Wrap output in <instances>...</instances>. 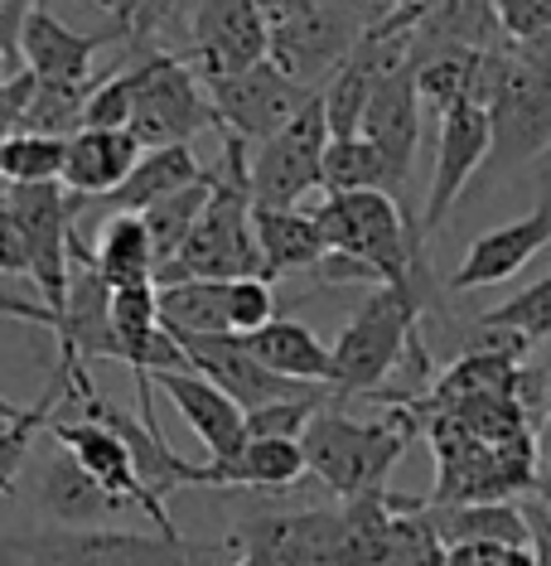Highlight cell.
Masks as SVG:
<instances>
[{
	"label": "cell",
	"instance_id": "obj_1",
	"mask_svg": "<svg viewBox=\"0 0 551 566\" xmlns=\"http://www.w3.org/2000/svg\"><path fill=\"white\" fill-rule=\"evenodd\" d=\"M435 305H441L435 272L402 281V286L396 281L373 286V295L358 305L353 319L339 329V339L329 344L335 349V402H343V397H373L402 368L406 349L421 334V319Z\"/></svg>",
	"mask_w": 551,
	"mask_h": 566
},
{
	"label": "cell",
	"instance_id": "obj_2",
	"mask_svg": "<svg viewBox=\"0 0 551 566\" xmlns=\"http://www.w3.org/2000/svg\"><path fill=\"white\" fill-rule=\"evenodd\" d=\"M315 218H319V233H325L329 252L368 266L378 286L382 281L402 286V281L431 276L421 218L406 213L392 189H343V195H325Z\"/></svg>",
	"mask_w": 551,
	"mask_h": 566
},
{
	"label": "cell",
	"instance_id": "obj_3",
	"mask_svg": "<svg viewBox=\"0 0 551 566\" xmlns=\"http://www.w3.org/2000/svg\"><path fill=\"white\" fill-rule=\"evenodd\" d=\"M416 431V411L412 407H392L382 421H353L339 407H319L305 427V465L325 489H335L339 499L353 494H373L388 484L392 465L406 455Z\"/></svg>",
	"mask_w": 551,
	"mask_h": 566
},
{
	"label": "cell",
	"instance_id": "obj_4",
	"mask_svg": "<svg viewBox=\"0 0 551 566\" xmlns=\"http://www.w3.org/2000/svg\"><path fill=\"white\" fill-rule=\"evenodd\" d=\"M15 566H199L213 543H189L170 533H126V527H44L6 537Z\"/></svg>",
	"mask_w": 551,
	"mask_h": 566
},
{
	"label": "cell",
	"instance_id": "obj_5",
	"mask_svg": "<svg viewBox=\"0 0 551 566\" xmlns=\"http://www.w3.org/2000/svg\"><path fill=\"white\" fill-rule=\"evenodd\" d=\"M131 69V132L140 146H179L218 126L203 73L170 49H136Z\"/></svg>",
	"mask_w": 551,
	"mask_h": 566
},
{
	"label": "cell",
	"instance_id": "obj_6",
	"mask_svg": "<svg viewBox=\"0 0 551 566\" xmlns=\"http://www.w3.org/2000/svg\"><path fill=\"white\" fill-rule=\"evenodd\" d=\"M378 15H382V6H373V0H315L300 15L272 24V49H266V59L280 63L290 78L325 87Z\"/></svg>",
	"mask_w": 551,
	"mask_h": 566
},
{
	"label": "cell",
	"instance_id": "obj_7",
	"mask_svg": "<svg viewBox=\"0 0 551 566\" xmlns=\"http://www.w3.org/2000/svg\"><path fill=\"white\" fill-rule=\"evenodd\" d=\"M6 203L20 218L24 238H30V281L40 291V301L49 305V319H44L49 329L54 315L63 311V301H68L73 238H78V213L87 209V199L68 195L59 179H49V185H10Z\"/></svg>",
	"mask_w": 551,
	"mask_h": 566
},
{
	"label": "cell",
	"instance_id": "obj_8",
	"mask_svg": "<svg viewBox=\"0 0 551 566\" xmlns=\"http://www.w3.org/2000/svg\"><path fill=\"white\" fill-rule=\"evenodd\" d=\"M325 146H329V117H325V97L315 93L276 136L256 140V150L247 156L252 203L296 209L305 195L325 189Z\"/></svg>",
	"mask_w": 551,
	"mask_h": 566
},
{
	"label": "cell",
	"instance_id": "obj_9",
	"mask_svg": "<svg viewBox=\"0 0 551 566\" xmlns=\"http://www.w3.org/2000/svg\"><path fill=\"white\" fill-rule=\"evenodd\" d=\"M489 126L494 146L484 165H494V170H508V165H522L551 150V73L532 69L512 44L489 97Z\"/></svg>",
	"mask_w": 551,
	"mask_h": 566
},
{
	"label": "cell",
	"instance_id": "obj_10",
	"mask_svg": "<svg viewBox=\"0 0 551 566\" xmlns=\"http://www.w3.org/2000/svg\"><path fill=\"white\" fill-rule=\"evenodd\" d=\"M203 83H209V97L218 112V132H233L247 140V146L276 136L280 126L319 93V87L290 78L272 59L252 63V69H237V73H218V78H203Z\"/></svg>",
	"mask_w": 551,
	"mask_h": 566
},
{
	"label": "cell",
	"instance_id": "obj_11",
	"mask_svg": "<svg viewBox=\"0 0 551 566\" xmlns=\"http://www.w3.org/2000/svg\"><path fill=\"white\" fill-rule=\"evenodd\" d=\"M49 441H59L87 474H97V480L107 484L131 513H146L150 527H160V533H170V537H184L179 523L170 518V509H165V499H156L146 489V480H140L136 455H131V446H126V436L117 427H107V421H97V417L49 421Z\"/></svg>",
	"mask_w": 551,
	"mask_h": 566
},
{
	"label": "cell",
	"instance_id": "obj_12",
	"mask_svg": "<svg viewBox=\"0 0 551 566\" xmlns=\"http://www.w3.org/2000/svg\"><path fill=\"white\" fill-rule=\"evenodd\" d=\"M189 63L203 78L237 73L266 59L272 49V24H266L256 0H189Z\"/></svg>",
	"mask_w": 551,
	"mask_h": 566
},
{
	"label": "cell",
	"instance_id": "obj_13",
	"mask_svg": "<svg viewBox=\"0 0 551 566\" xmlns=\"http://www.w3.org/2000/svg\"><path fill=\"white\" fill-rule=\"evenodd\" d=\"M494 146V126H489V107L479 102H455L441 112V140H435V175H431V195H426V213H421V233L451 218L455 199L469 189V179L484 170Z\"/></svg>",
	"mask_w": 551,
	"mask_h": 566
},
{
	"label": "cell",
	"instance_id": "obj_14",
	"mask_svg": "<svg viewBox=\"0 0 551 566\" xmlns=\"http://www.w3.org/2000/svg\"><path fill=\"white\" fill-rule=\"evenodd\" d=\"M179 349H184L189 368H199L203 378H213L223 392H233L242 407H266L280 402V397H300L315 388H329V382H296L280 378L252 354L247 334H174Z\"/></svg>",
	"mask_w": 551,
	"mask_h": 566
},
{
	"label": "cell",
	"instance_id": "obj_15",
	"mask_svg": "<svg viewBox=\"0 0 551 566\" xmlns=\"http://www.w3.org/2000/svg\"><path fill=\"white\" fill-rule=\"evenodd\" d=\"M542 248H551V185L542 189V199H537L532 213H522V218H512V223L494 228V233L474 238L469 252H465V262H459L455 276L445 281V291L459 295V291L498 286V281L518 276Z\"/></svg>",
	"mask_w": 551,
	"mask_h": 566
},
{
	"label": "cell",
	"instance_id": "obj_16",
	"mask_svg": "<svg viewBox=\"0 0 551 566\" xmlns=\"http://www.w3.org/2000/svg\"><path fill=\"white\" fill-rule=\"evenodd\" d=\"M373 146L382 150L388 160V175H392V189L402 195L406 179H412V160H416V140H421V87H416V73H412V59L402 69L382 73L373 97L363 107V122H358Z\"/></svg>",
	"mask_w": 551,
	"mask_h": 566
},
{
	"label": "cell",
	"instance_id": "obj_17",
	"mask_svg": "<svg viewBox=\"0 0 551 566\" xmlns=\"http://www.w3.org/2000/svg\"><path fill=\"white\" fill-rule=\"evenodd\" d=\"M121 20H112L107 30H68L54 10L34 6L30 20H24V34H20V69L40 73V78H54V83H83L93 78V59L102 54L107 44H126Z\"/></svg>",
	"mask_w": 551,
	"mask_h": 566
},
{
	"label": "cell",
	"instance_id": "obj_18",
	"mask_svg": "<svg viewBox=\"0 0 551 566\" xmlns=\"http://www.w3.org/2000/svg\"><path fill=\"white\" fill-rule=\"evenodd\" d=\"M150 388H160L184 417V427L209 446V455H233L247 441V407L233 392H223L213 378H203L199 368H156Z\"/></svg>",
	"mask_w": 551,
	"mask_h": 566
},
{
	"label": "cell",
	"instance_id": "obj_19",
	"mask_svg": "<svg viewBox=\"0 0 551 566\" xmlns=\"http://www.w3.org/2000/svg\"><path fill=\"white\" fill-rule=\"evenodd\" d=\"M305 465L300 436H247L233 455H209V465H194V489H256V494H280L300 484Z\"/></svg>",
	"mask_w": 551,
	"mask_h": 566
},
{
	"label": "cell",
	"instance_id": "obj_20",
	"mask_svg": "<svg viewBox=\"0 0 551 566\" xmlns=\"http://www.w3.org/2000/svg\"><path fill=\"white\" fill-rule=\"evenodd\" d=\"M140 140L131 126H78L63 146V175L59 185L68 195H78L87 203L107 199L112 189L131 175V165L140 160Z\"/></svg>",
	"mask_w": 551,
	"mask_h": 566
},
{
	"label": "cell",
	"instance_id": "obj_21",
	"mask_svg": "<svg viewBox=\"0 0 551 566\" xmlns=\"http://www.w3.org/2000/svg\"><path fill=\"white\" fill-rule=\"evenodd\" d=\"M40 509L59 527H107L117 513H131L97 474H87L59 441L40 465Z\"/></svg>",
	"mask_w": 551,
	"mask_h": 566
},
{
	"label": "cell",
	"instance_id": "obj_22",
	"mask_svg": "<svg viewBox=\"0 0 551 566\" xmlns=\"http://www.w3.org/2000/svg\"><path fill=\"white\" fill-rule=\"evenodd\" d=\"M252 228H256V248H262V276H290V272H315L325 262L329 242L319 233L315 209L305 213L296 209H266V203H252Z\"/></svg>",
	"mask_w": 551,
	"mask_h": 566
},
{
	"label": "cell",
	"instance_id": "obj_23",
	"mask_svg": "<svg viewBox=\"0 0 551 566\" xmlns=\"http://www.w3.org/2000/svg\"><path fill=\"white\" fill-rule=\"evenodd\" d=\"M247 344H252V354L262 358L266 368L280 373V378L329 382V388H335V349H329L310 325H300V319L272 315L262 329L247 334Z\"/></svg>",
	"mask_w": 551,
	"mask_h": 566
},
{
	"label": "cell",
	"instance_id": "obj_24",
	"mask_svg": "<svg viewBox=\"0 0 551 566\" xmlns=\"http://www.w3.org/2000/svg\"><path fill=\"white\" fill-rule=\"evenodd\" d=\"M203 175L209 170L199 165L189 140H179V146H146L140 150V160L131 165V175H126L121 185L112 189L107 199H97V203H107L112 213L117 209L140 213V209H150L156 199L174 195V189H184V185H194V179H203Z\"/></svg>",
	"mask_w": 551,
	"mask_h": 566
},
{
	"label": "cell",
	"instance_id": "obj_25",
	"mask_svg": "<svg viewBox=\"0 0 551 566\" xmlns=\"http://www.w3.org/2000/svg\"><path fill=\"white\" fill-rule=\"evenodd\" d=\"M93 262L97 272L107 276V286H156V272H160V252H156V238H150L146 218L140 213H126L117 209L102 223L97 233V248H93Z\"/></svg>",
	"mask_w": 551,
	"mask_h": 566
},
{
	"label": "cell",
	"instance_id": "obj_26",
	"mask_svg": "<svg viewBox=\"0 0 551 566\" xmlns=\"http://www.w3.org/2000/svg\"><path fill=\"white\" fill-rule=\"evenodd\" d=\"M68 388H73V378H68V368H54V378H49V388L44 397L34 407H24L15 421H0V499L6 494H15V484H20V470L30 465V455H34V441L40 436H49V421H54V407L59 402H68Z\"/></svg>",
	"mask_w": 551,
	"mask_h": 566
},
{
	"label": "cell",
	"instance_id": "obj_27",
	"mask_svg": "<svg viewBox=\"0 0 551 566\" xmlns=\"http://www.w3.org/2000/svg\"><path fill=\"white\" fill-rule=\"evenodd\" d=\"M160 319L170 334H233L227 329V281L218 276H189L156 286Z\"/></svg>",
	"mask_w": 551,
	"mask_h": 566
},
{
	"label": "cell",
	"instance_id": "obj_28",
	"mask_svg": "<svg viewBox=\"0 0 551 566\" xmlns=\"http://www.w3.org/2000/svg\"><path fill=\"white\" fill-rule=\"evenodd\" d=\"M343 189H392L388 160H382V150L363 132L329 136L325 146V195H343Z\"/></svg>",
	"mask_w": 551,
	"mask_h": 566
},
{
	"label": "cell",
	"instance_id": "obj_29",
	"mask_svg": "<svg viewBox=\"0 0 551 566\" xmlns=\"http://www.w3.org/2000/svg\"><path fill=\"white\" fill-rule=\"evenodd\" d=\"M213 195V170L194 179V185H184V189H174V195H165L156 199L150 209H140V218H146V228H150V238H156V252H160V262H170V256L179 252V242L189 238V228L199 223V213H203V203H209Z\"/></svg>",
	"mask_w": 551,
	"mask_h": 566
},
{
	"label": "cell",
	"instance_id": "obj_30",
	"mask_svg": "<svg viewBox=\"0 0 551 566\" xmlns=\"http://www.w3.org/2000/svg\"><path fill=\"white\" fill-rule=\"evenodd\" d=\"M63 146H68V136L15 132L0 146V179L6 185H49L63 175Z\"/></svg>",
	"mask_w": 551,
	"mask_h": 566
},
{
	"label": "cell",
	"instance_id": "obj_31",
	"mask_svg": "<svg viewBox=\"0 0 551 566\" xmlns=\"http://www.w3.org/2000/svg\"><path fill=\"white\" fill-rule=\"evenodd\" d=\"M479 319H489V325H504V329H518L528 344H547L551 339V272L537 276L532 286H522L512 301L494 305V311L479 315Z\"/></svg>",
	"mask_w": 551,
	"mask_h": 566
},
{
	"label": "cell",
	"instance_id": "obj_32",
	"mask_svg": "<svg viewBox=\"0 0 551 566\" xmlns=\"http://www.w3.org/2000/svg\"><path fill=\"white\" fill-rule=\"evenodd\" d=\"M272 315H280L272 281L266 276H227V329L252 334V329H262Z\"/></svg>",
	"mask_w": 551,
	"mask_h": 566
},
{
	"label": "cell",
	"instance_id": "obj_33",
	"mask_svg": "<svg viewBox=\"0 0 551 566\" xmlns=\"http://www.w3.org/2000/svg\"><path fill=\"white\" fill-rule=\"evenodd\" d=\"M0 276L30 281V238H24L20 218L10 213V203H0Z\"/></svg>",
	"mask_w": 551,
	"mask_h": 566
},
{
	"label": "cell",
	"instance_id": "obj_34",
	"mask_svg": "<svg viewBox=\"0 0 551 566\" xmlns=\"http://www.w3.org/2000/svg\"><path fill=\"white\" fill-rule=\"evenodd\" d=\"M494 6L508 40H528V34L551 24V0H494Z\"/></svg>",
	"mask_w": 551,
	"mask_h": 566
},
{
	"label": "cell",
	"instance_id": "obj_35",
	"mask_svg": "<svg viewBox=\"0 0 551 566\" xmlns=\"http://www.w3.org/2000/svg\"><path fill=\"white\" fill-rule=\"evenodd\" d=\"M40 0H0V54H6V69L15 73L20 69V34H24V20Z\"/></svg>",
	"mask_w": 551,
	"mask_h": 566
},
{
	"label": "cell",
	"instance_id": "obj_36",
	"mask_svg": "<svg viewBox=\"0 0 551 566\" xmlns=\"http://www.w3.org/2000/svg\"><path fill=\"white\" fill-rule=\"evenodd\" d=\"M508 547L489 543V537H459V543H445V566H504Z\"/></svg>",
	"mask_w": 551,
	"mask_h": 566
},
{
	"label": "cell",
	"instance_id": "obj_37",
	"mask_svg": "<svg viewBox=\"0 0 551 566\" xmlns=\"http://www.w3.org/2000/svg\"><path fill=\"white\" fill-rule=\"evenodd\" d=\"M522 513H528V527H532V557H537V566H551V504H547V499H528Z\"/></svg>",
	"mask_w": 551,
	"mask_h": 566
},
{
	"label": "cell",
	"instance_id": "obj_38",
	"mask_svg": "<svg viewBox=\"0 0 551 566\" xmlns=\"http://www.w3.org/2000/svg\"><path fill=\"white\" fill-rule=\"evenodd\" d=\"M262 6V15L266 24H280V20H290V15H300L305 6H315V0H256Z\"/></svg>",
	"mask_w": 551,
	"mask_h": 566
},
{
	"label": "cell",
	"instance_id": "obj_39",
	"mask_svg": "<svg viewBox=\"0 0 551 566\" xmlns=\"http://www.w3.org/2000/svg\"><path fill=\"white\" fill-rule=\"evenodd\" d=\"M504 566H537L532 543H528V547H508V562H504Z\"/></svg>",
	"mask_w": 551,
	"mask_h": 566
},
{
	"label": "cell",
	"instance_id": "obj_40",
	"mask_svg": "<svg viewBox=\"0 0 551 566\" xmlns=\"http://www.w3.org/2000/svg\"><path fill=\"white\" fill-rule=\"evenodd\" d=\"M233 566H280V562L262 557V552H237V562H233Z\"/></svg>",
	"mask_w": 551,
	"mask_h": 566
},
{
	"label": "cell",
	"instance_id": "obj_41",
	"mask_svg": "<svg viewBox=\"0 0 551 566\" xmlns=\"http://www.w3.org/2000/svg\"><path fill=\"white\" fill-rule=\"evenodd\" d=\"M20 411H24L20 402H10V397H6V392H0V421H15V417H20Z\"/></svg>",
	"mask_w": 551,
	"mask_h": 566
},
{
	"label": "cell",
	"instance_id": "obj_42",
	"mask_svg": "<svg viewBox=\"0 0 551 566\" xmlns=\"http://www.w3.org/2000/svg\"><path fill=\"white\" fill-rule=\"evenodd\" d=\"M0 566H15V562H10V547H6V537H0Z\"/></svg>",
	"mask_w": 551,
	"mask_h": 566
},
{
	"label": "cell",
	"instance_id": "obj_43",
	"mask_svg": "<svg viewBox=\"0 0 551 566\" xmlns=\"http://www.w3.org/2000/svg\"><path fill=\"white\" fill-rule=\"evenodd\" d=\"M542 494H547V504H551V474H547V480H542Z\"/></svg>",
	"mask_w": 551,
	"mask_h": 566
},
{
	"label": "cell",
	"instance_id": "obj_44",
	"mask_svg": "<svg viewBox=\"0 0 551 566\" xmlns=\"http://www.w3.org/2000/svg\"><path fill=\"white\" fill-rule=\"evenodd\" d=\"M6 189H10V185H6V179H0V203H6Z\"/></svg>",
	"mask_w": 551,
	"mask_h": 566
},
{
	"label": "cell",
	"instance_id": "obj_45",
	"mask_svg": "<svg viewBox=\"0 0 551 566\" xmlns=\"http://www.w3.org/2000/svg\"><path fill=\"white\" fill-rule=\"evenodd\" d=\"M97 6H102V10H112V0H97Z\"/></svg>",
	"mask_w": 551,
	"mask_h": 566
},
{
	"label": "cell",
	"instance_id": "obj_46",
	"mask_svg": "<svg viewBox=\"0 0 551 566\" xmlns=\"http://www.w3.org/2000/svg\"><path fill=\"white\" fill-rule=\"evenodd\" d=\"M0 73H10V69H6V54H0Z\"/></svg>",
	"mask_w": 551,
	"mask_h": 566
},
{
	"label": "cell",
	"instance_id": "obj_47",
	"mask_svg": "<svg viewBox=\"0 0 551 566\" xmlns=\"http://www.w3.org/2000/svg\"><path fill=\"white\" fill-rule=\"evenodd\" d=\"M547 411H551V397H547Z\"/></svg>",
	"mask_w": 551,
	"mask_h": 566
},
{
	"label": "cell",
	"instance_id": "obj_48",
	"mask_svg": "<svg viewBox=\"0 0 551 566\" xmlns=\"http://www.w3.org/2000/svg\"><path fill=\"white\" fill-rule=\"evenodd\" d=\"M0 78H6V73H0Z\"/></svg>",
	"mask_w": 551,
	"mask_h": 566
}]
</instances>
